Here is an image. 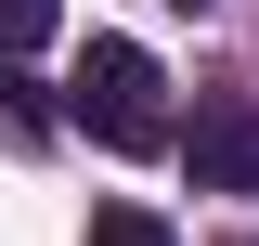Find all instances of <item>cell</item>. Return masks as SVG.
<instances>
[{"label":"cell","instance_id":"cell-1","mask_svg":"<svg viewBox=\"0 0 259 246\" xmlns=\"http://www.w3.org/2000/svg\"><path fill=\"white\" fill-rule=\"evenodd\" d=\"M65 117L91 130V143H117V155H156V143H168V78H156V52H143V39H91L78 78H65Z\"/></svg>","mask_w":259,"mask_h":246},{"label":"cell","instance_id":"cell-2","mask_svg":"<svg viewBox=\"0 0 259 246\" xmlns=\"http://www.w3.org/2000/svg\"><path fill=\"white\" fill-rule=\"evenodd\" d=\"M182 155H194V182H207V194H259V91H221V104H194Z\"/></svg>","mask_w":259,"mask_h":246},{"label":"cell","instance_id":"cell-3","mask_svg":"<svg viewBox=\"0 0 259 246\" xmlns=\"http://www.w3.org/2000/svg\"><path fill=\"white\" fill-rule=\"evenodd\" d=\"M0 143H52V104H39V78L13 52H0Z\"/></svg>","mask_w":259,"mask_h":246},{"label":"cell","instance_id":"cell-4","mask_svg":"<svg viewBox=\"0 0 259 246\" xmlns=\"http://www.w3.org/2000/svg\"><path fill=\"white\" fill-rule=\"evenodd\" d=\"M91 246H182L156 208H91Z\"/></svg>","mask_w":259,"mask_h":246},{"label":"cell","instance_id":"cell-5","mask_svg":"<svg viewBox=\"0 0 259 246\" xmlns=\"http://www.w3.org/2000/svg\"><path fill=\"white\" fill-rule=\"evenodd\" d=\"M52 13H65V0H0V52H39V39H52Z\"/></svg>","mask_w":259,"mask_h":246},{"label":"cell","instance_id":"cell-6","mask_svg":"<svg viewBox=\"0 0 259 246\" xmlns=\"http://www.w3.org/2000/svg\"><path fill=\"white\" fill-rule=\"evenodd\" d=\"M168 13H207V0H168Z\"/></svg>","mask_w":259,"mask_h":246},{"label":"cell","instance_id":"cell-7","mask_svg":"<svg viewBox=\"0 0 259 246\" xmlns=\"http://www.w3.org/2000/svg\"><path fill=\"white\" fill-rule=\"evenodd\" d=\"M233 246H259V233H233Z\"/></svg>","mask_w":259,"mask_h":246}]
</instances>
